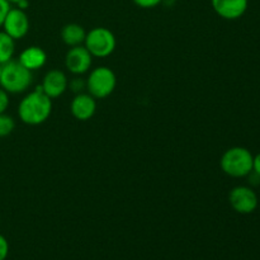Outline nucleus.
<instances>
[{
	"instance_id": "f257e3e1",
	"label": "nucleus",
	"mask_w": 260,
	"mask_h": 260,
	"mask_svg": "<svg viewBox=\"0 0 260 260\" xmlns=\"http://www.w3.org/2000/svg\"><path fill=\"white\" fill-rule=\"evenodd\" d=\"M51 113H52V99L43 93L41 85L28 93L18 106L19 119L23 123L29 126L45 123L50 118Z\"/></svg>"
},
{
	"instance_id": "f03ea898",
	"label": "nucleus",
	"mask_w": 260,
	"mask_h": 260,
	"mask_svg": "<svg viewBox=\"0 0 260 260\" xmlns=\"http://www.w3.org/2000/svg\"><path fill=\"white\" fill-rule=\"evenodd\" d=\"M33 81V74L18 60H10L2 66L0 86L9 94L24 93Z\"/></svg>"
},
{
	"instance_id": "7ed1b4c3",
	"label": "nucleus",
	"mask_w": 260,
	"mask_h": 260,
	"mask_svg": "<svg viewBox=\"0 0 260 260\" xmlns=\"http://www.w3.org/2000/svg\"><path fill=\"white\" fill-rule=\"evenodd\" d=\"M253 159L254 156L248 149L235 146L223 152L220 165L225 174L233 178H244L253 172Z\"/></svg>"
},
{
	"instance_id": "20e7f679",
	"label": "nucleus",
	"mask_w": 260,
	"mask_h": 260,
	"mask_svg": "<svg viewBox=\"0 0 260 260\" xmlns=\"http://www.w3.org/2000/svg\"><path fill=\"white\" fill-rule=\"evenodd\" d=\"M116 86V74L107 66H98L93 69L86 79V90L95 99H104L109 96Z\"/></svg>"
},
{
	"instance_id": "39448f33",
	"label": "nucleus",
	"mask_w": 260,
	"mask_h": 260,
	"mask_svg": "<svg viewBox=\"0 0 260 260\" xmlns=\"http://www.w3.org/2000/svg\"><path fill=\"white\" fill-rule=\"evenodd\" d=\"M84 46L93 57H108L114 52L117 46L113 32L106 27H95L86 32Z\"/></svg>"
},
{
	"instance_id": "423d86ee",
	"label": "nucleus",
	"mask_w": 260,
	"mask_h": 260,
	"mask_svg": "<svg viewBox=\"0 0 260 260\" xmlns=\"http://www.w3.org/2000/svg\"><path fill=\"white\" fill-rule=\"evenodd\" d=\"M229 202L238 213L249 215V213H253L258 207V196L251 188L239 185L231 189L229 194Z\"/></svg>"
},
{
	"instance_id": "0eeeda50",
	"label": "nucleus",
	"mask_w": 260,
	"mask_h": 260,
	"mask_svg": "<svg viewBox=\"0 0 260 260\" xmlns=\"http://www.w3.org/2000/svg\"><path fill=\"white\" fill-rule=\"evenodd\" d=\"M3 30L14 41L22 40L29 30V19L24 10L19 8H10L2 25Z\"/></svg>"
},
{
	"instance_id": "6e6552de",
	"label": "nucleus",
	"mask_w": 260,
	"mask_h": 260,
	"mask_svg": "<svg viewBox=\"0 0 260 260\" xmlns=\"http://www.w3.org/2000/svg\"><path fill=\"white\" fill-rule=\"evenodd\" d=\"M91 62H93V56L83 45L70 47L65 56L66 69L74 75H83L88 73L89 69L91 68Z\"/></svg>"
},
{
	"instance_id": "1a4fd4ad",
	"label": "nucleus",
	"mask_w": 260,
	"mask_h": 260,
	"mask_svg": "<svg viewBox=\"0 0 260 260\" xmlns=\"http://www.w3.org/2000/svg\"><path fill=\"white\" fill-rule=\"evenodd\" d=\"M70 111L74 118L78 121H89L96 112V99L89 93L76 94L71 101Z\"/></svg>"
},
{
	"instance_id": "9d476101",
	"label": "nucleus",
	"mask_w": 260,
	"mask_h": 260,
	"mask_svg": "<svg viewBox=\"0 0 260 260\" xmlns=\"http://www.w3.org/2000/svg\"><path fill=\"white\" fill-rule=\"evenodd\" d=\"M69 86V80L68 76L65 75V73L57 69H53L50 70L43 78L42 84H41V88H42L43 93L51 99L58 98V96L62 95L66 91Z\"/></svg>"
},
{
	"instance_id": "9b49d317",
	"label": "nucleus",
	"mask_w": 260,
	"mask_h": 260,
	"mask_svg": "<svg viewBox=\"0 0 260 260\" xmlns=\"http://www.w3.org/2000/svg\"><path fill=\"white\" fill-rule=\"evenodd\" d=\"M249 0H211L216 14L228 20L239 19L245 14Z\"/></svg>"
},
{
	"instance_id": "f8f14e48",
	"label": "nucleus",
	"mask_w": 260,
	"mask_h": 260,
	"mask_svg": "<svg viewBox=\"0 0 260 260\" xmlns=\"http://www.w3.org/2000/svg\"><path fill=\"white\" fill-rule=\"evenodd\" d=\"M18 61L25 69L33 73V71L45 66L46 61H47V55H46L43 48L38 47V46H29L19 53Z\"/></svg>"
},
{
	"instance_id": "ddd939ff",
	"label": "nucleus",
	"mask_w": 260,
	"mask_h": 260,
	"mask_svg": "<svg viewBox=\"0 0 260 260\" xmlns=\"http://www.w3.org/2000/svg\"><path fill=\"white\" fill-rule=\"evenodd\" d=\"M85 37V29L78 23H69V24L63 25V28L61 29V38H62L63 43L69 47L84 45Z\"/></svg>"
},
{
	"instance_id": "4468645a",
	"label": "nucleus",
	"mask_w": 260,
	"mask_h": 260,
	"mask_svg": "<svg viewBox=\"0 0 260 260\" xmlns=\"http://www.w3.org/2000/svg\"><path fill=\"white\" fill-rule=\"evenodd\" d=\"M15 53V41L4 30H0V65L13 60Z\"/></svg>"
},
{
	"instance_id": "2eb2a0df",
	"label": "nucleus",
	"mask_w": 260,
	"mask_h": 260,
	"mask_svg": "<svg viewBox=\"0 0 260 260\" xmlns=\"http://www.w3.org/2000/svg\"><path fill=\"white\" fill-rule=\"evenodd\" d=\"M14 127L15 122L13 117L8 116L5 113L0 114V137H5L12 134L14 131Z\"/></svg>"
},
{
	"instance_id": "dca6fc26",
	"label": "nucleus",
	"mask_w": 260,
	"mask_h": 260,
	"mask_svg": "<svg viewBox=\"0 0 260 260\" xmlns=\"http://www.w3.org/2000/svg\"><path fill=\"white\" fill-rule=\"evenodd\" d=\"M9 103H10L9 93H8V91H5L4 89L0 86V114L7 112L8 107H9Z\"/></svg>"
},
{
	"instance_id": "f3484780",
	"label": "nucleus",
	"mask_w": 260,
	"mask_h": 260,
	"mask_svg": "<svg viewBox=\"0 0 260 260\" xmlns=\"http://www.w3.org/2000/svg\"><path fill=\"white\" fill-rule=\"evenodd\" d=\"M135 4L142 9H151V8L157 7L162 3V0H132Z\"/></svg>"
},
{
	"instance_id": "a211bd4d",
	"label": "nucleus",
	"mask_w": 260,
	"mask_h": 260,
	"mask_svg": "<svg viewBox=\"0 0 260 260\" xmlns=\"http://www.w3.org/2000/svg\"><path fill=\"white\" fill-rule=\"evenodd\" d=\"M69 86L73 89V91H75L76 94L83 93L84 89H86V80H81V79H74L71 83H69Z\"/></svg>"
},
{
	"instance_id": "6ab92c4d",
	"label": "nucleus",
	"mask_w": 260,
	"mask_h": 260,
	"mask_svg": "<svg viewBox=\"0 0 260 260\" xmlns=\"http://www.w3.org/2000/svg\"><path fill=\"white\" fill-rule=\"evenodd\" d=\"M8 254H9V243L5 239V236L0 234V260L7 259Z\"/></svg>"
},
{
	"instance_id": "aec40b11",
	"label": "nucleus",
	"mask_w": 260,
	"mask_h": 260,
	"mask_svg": "<svg viewBox=\"0 0 260 260\" xmlns=\"http://www.w3.org/2000/svg\"><path fill=\"white\" fill-rule=\"evenodd\" d=\"M10 8L12 7H10V3L8 0H0V28H2L5 17H7Z\"/></svg>"
},
{
	"instance_id": "412c9836",
	"label": "nucleus",
	"mask_w": 260,
	"mask_h": 260,
	"mask_svg": "<svg viewBox=\"0 0 260 260\" xmlns=\"http://www.w3.org/2000/svg\"><path fill=\"white\" fill-rule=\"evenodd\" d=\"M253 172L256 173V174L260 177V154L254 156L253 159Z\"/></svg>"
},
{
	"instance_id": "4be33fe9",
	"label": "nucleus",
	"mask_w": 260,
	"mask_h": 260,
	"mask_svg": "<svg viewBox=\"0 0 260 260\" xmlns=\"http://www.w3.org/2000/svg\"><path fill=\"white\" fill-rule=\"evenodd\" d=\"M8 2H9V3H10V5H12V4H15V5H17V4H18V3H19V2H20V0H8Z\"/></svg>"
},
{
	"instance_id": "5701e85b",
	"label": "nucleus",
	"mask_w": 260,
	"mask_h": 260,
	"mask_svg": "<svg viewBox=\"0 0 260 260\" xmlns=\"http://www.w3.org/2000/svg\"><path fill=\"white\" fill-rule=\"evenodd\" d=\"M2 66L3 65H0V76H2Z\"/></svg>"
}]
</instances>
